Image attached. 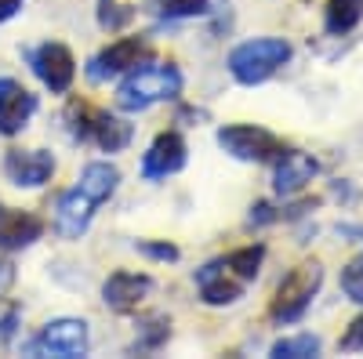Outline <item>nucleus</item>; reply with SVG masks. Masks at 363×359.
<instances>
[{
	"label": "nucleus",
	"instance_id": "obj_24",
	"mask_svg": "<svg viewBox=\"0 0 363 359\" xmlns=\"http://www.w3.org/2000/svg\"><path fill=\"white\" fill-rule=\"evenodd\" d=\"M338 348L342 352H363V316H356L349 323V331L338 338Z\"/></svg>",
	"mask_w": 363,
	"mask_h": 359
},
{
	"label": "nucleus",
	"instance_id": "obj_19",
	"mask_svg": "<svg viewBox=\"0 0 363 359\" xmlns=\"http://www.w3.org/2000/svg\"><path fill=\"white\" fill-rule=\"evenodd\" d=\"M320 355V338L316 334H294L272 345V359H313Z\"/></svg>",
	"mask_w": 363,
	"mask_h": 359
},
{
	"label": "nucleus",
	"instance_id": "obj_16",
	"mask_svg": "<svg viewBox=\"0 0 363 359\" xmlns=\"http://www.w3.org/2000/svg\"><path fill=\"white\" fill-rule=\"evenodd\" d=\"M116 186H120V171H116L113 164L99 160V164H87V167L80 171V186H77V189H80L87 200L106 203V200L116 193Z\"/></svg>",
	"mask_w": 363,
	"mask_h": 359
},
{
	"label": "nucleus",
	"instance_id": "obj_1",
	"mask_svg": "<svg viewBox=\"0 0 363 359\" xmlns=\"http://www.w3.org/2000/svg\"><path fill=\"white\" fill-rule=\"evenodd\" d=\"M182 91V73L174 62H157V66H135L131 76L116 87V106L124 113H142L157 102L178 98Z\"/></svg>",
	"mask_w": 363,
	"mask_h": 359
},
{
	"label": "nucleus",
	"instance_id": "obj_3",
	"mask_svg": "<svg viewBox=\"0 0 363 359\" xmlns=\"http://www.w3.org/2000/svg\"><path fill=\"white\" fill-rule=\"evenodd\" d=\"M320 283H323V265L320 261H306V265L291 268V273L280 280L277 294H272L269 316L277 319V323H298L301 316L309 312Z\"/></svg>",
	"mask_w": 363,
	"mask_h": 359
},
{
	"label": "nucleus",
	"instance_id": "obj_10",
	"mask_svg": "<svg viewBox=\"0 0 363 359\" xmlns=\"http://www.w3.org/2000/svg\"><path fill=\"white\" fill-rule=\"evenodd\" d=\"M149 290H153V280H149L145 273H128V268H120V273H113L102 283V302L113 312H131V309H138V302Z\"/></svg>",
	"mask_w": 363,
	"mask_h": 359
},
{
	"label": "nucleus",
	"instance_id": "obj_2",
	"mask_svg": "<svg viewBox=\"0 0 363 359\" xmlns=\"http://www.w3.org/2000/svg\"><path fill=\"white\" fill-rule=\"evenodd\" d=\"M291 58V44L280 37H258V40H244L240 47H233L229 55V73L236 84H265L280 66H287Z\"/></svg>",
	"mask_w": 363,
	"mask_h": 359
},
{
	"label": "nucleus",
	"instance_id": "obj_9",
	"mask_svg": "<svg viewBox=\"0 0 363 359\" xmlns=\"http://www.w3.org/2000/svg\"><path fill=\"white\" fill-rule=\"evenodd\" d=\"M142 55H145V40H142V37H120V40L109 44L102 55L91 58L87 76H91V80H109V76L124 73V69H135Z\"/></svg>",
	"mask_w": 363,
	"mask_h": 359
},
{
	"label": "nucleus",
	"instance_id": "obj_6",
	"mask_svg": "<svg viewBox=\"0 0 363 359\" xmlns=\"http://www.w3.org/2000/svg\"><path fill=\"white\" fill-rule=\"evenodd\" d=\"M4 174L18 189H40L55 174V156L44 149H11L4 156Z\"/></svg>",
	"mask_w": 363,
	"mask_h": 359
},
{
	"label": "nucleus",
	"instance_id": "obj_11",
	"mask_svg": "<svg viewBox=\"0 0 363 359\" xmlns=\"http://www.w3.org/2000/svg\"><path fill=\"white\" fill-rule=\"evenodd\" d=\"M40 348L58 359H73L87 352V323L84 319H55L40 331Z\"/></svg>",
	"mask_w": 363,
	"mask_h": 359
},
{
	"label": "nucleus",
	"instance_id": "obj_21",
	"mask_svg": "<svg viewBox=\"0 0 363 359\" xmlns=\"http://www.w3.org/2000/svg\"><path fill=\"white\" fill-rule=\"evenodd\" d=\"M135 18V11L120 0H99V25L102 29H124Z\"/></svg>",
	"mask_w": 363,
	"mask_h": 359
},
{
	"label": "nucleus",
	"instance_id": "obj_4",
	"mask_svg": "<svg viewBox=\"0 0 363 359\" xmlns=\"http://www.w3.org/2000/svg\"><path fill=\"white\" fill-rule=\"evenodd\" d=\"M218 145L233 160H247V164L280 156V138L265 127H255V124H225L218 131Z\"/></svg>",
	"mask_w": 363,
	"mask_h": 359
},
{
	"label": "nucleus",
	"instance_id": "obj_12",
	"mask_svg": "<svg viewBox=\"0 0 363 359\" xmlns=\"http://www.w3.org/2000/svg\"><path fill=\"white\" fill-rule=\"evenodd\" d=\"M33 113H37V95H29L15 80H0V135L8 138L18 135Z\"/></svg>",
	"mask_w": 363,
	"mask_h": 359
},
{
	"label": "nucleus",
	"instance_id": "obj_23",
	"mask_svg": "<svg viewBox=\"0 0 363 359\" xmlns=\"http://www.w3.org/2000/svg\"><path fill=\"white\" fill-rule=\"evenodd\" d=\"M167 334H171V319H164V316L145 319L142 338H138V348H157L160 341H167Z\"/></svg>",
	"mask_w": 363,
	"mask_h": 359
},
{
	"label": "nucleus",
	"instance_id": "obj_13",
	"mask_svg": "<svg viewBox=\"0 0 363 359\" xmlns=\"http://www.w3.org/2000/svg\"><path fill=\"white\" fill-rule=\"evenodd\" d=\"M316 160L309 153H298V149H280V160H277V174H272V189L280 196H298L313 178H316Z\"/></svg>",
	"mask_w": 363,
	"mask_h": 359
},
{
	"label": "nucleus",
	"instance_id": "obj_22",
	"mask_svg": "<svg viewBox=\"0 0 363 359\" xmlns=\"http://www.w3.org/2000/svg\"><path fill=\"white\" fill-rule=\"evenodd\" d=\"M342 290H345L349 302L363 305V254L352 258V261L342 268Z\"/></svg>",
	"mask_w": 363,
	"mask_h": 359
},
{
	"label": "nucleus",
	"instance_id": "obj_7",
	"mask_svg": "<svg viewBox=\"0 0 363 359\" xmlns=\"http://www.w3.org/2000/svg\"><path fill=\"white\" fill-rule=\"evenodd\" d=\"M186 167V142H182L178 131H164L153 138V145L145 149L142 156V178L157 182V178H167L174 171Z\"/></svg>",
	"mask_w": 363,
	"mask_h": 359
},
{
	"label": "nucleus",
	"instance_id": "obj_18",
	"mask_svg": "<svg viewBox=\"0 0 363 359\" xmlns=\"http://www.w3.org/2000/svg\"><path fill=\"white\" fill-rule=\"evenodd\" d=\"M222 261H225V268H229V273H233L236 280L251 283V280L258 276L262 261H265V247H262V244H247V247H240V251L225 254Z\"/></svg>",
	"mask_w": 363,
	"mask_h": 359
},
{
	"label": "nucleus",
	"instance_id": "obj_26",
	"mask_svg": "<svg viewBox=\"0 0 363 359\" xmlns=\"http://www.w3.org/2000/svg\"><path fill=\"white\" fill-rule=\"evenodd\" d=\"M269 222H277V211H272L269 203H255L251 207V225H269Z\"/></svg>",
	"mask_w": 363,
	"mask_h": 359
},
{
	"label": "nucleus",
	"instance_id": "obj_14",
	"mask_svg": "<svg viewBox=\"0 0 363 359\" xmlns=\"http://www.w3.org/2000/svg\"><path fill=\"white\" fill-rule=\"evenodd\" d=\"M44 232V222L29 211H0V251H22L29 244H37Z\"/></svg>",
	"mask_w": 363,
	"mask_h": 359
},
{
	"label": "nucleus",
	"instance_id": "obj_20",
	"mask_svg": "<svg viewBox=\"0 0 363 359\" xmlns=\"http://www.w3.org/2000/svg\"><path fill=\"white\" fill-rule=\"evenodd\" d=\"M211 0H160L157 4V15L160 18H196L207 11Z\"/></svg>",
	"mask_w": 363,
	"mask_h": 359
},
{
	"label": "nucleus",
	"instance_id": "obj_25",
	"mask_svg": "<svg viewBox=\"0 0 363 359\" xmlns=\"http://www.w3.org/2000/svg\"><path fill=\"white\" fill-rule=\"evenodd\" d=\"M135 251L145 254V258H153V261H178V247L174 244H149L145 239V244H138Z\"/></svg>",
	"mask_w": 363,
	"mask_h": 359
},
{
	"label": "nucleus",
	"instance_id": "obj_17",
	"mask_svg": "<svg viewBox=\"0 0 363 359\" xmlns=\"http://www.w3.org/2000/svg\"><path fill=\"white\" fill-rule=\"evenodd\" d=\"M363 18V0H327V11H323V22L330 33H349L356 29Z\"/></svg>",
	"mask_w": 363,
	"mask_h": 359
},
{
	"label": "nucleus",
	"instance_id": "obj_8",
	"mask_svg": "<svg viewBox=\"0 0 363 359\" xmlns=\"http://www.w3.org/2000/svg\"><path fill=\"white\" fill-rule=\"evenodd\" d=\"M196 287H200V297H203V305H233L244 297V280H236L225 261L215 258V261H207L200 273H196Z\"/></svg>",
	"mask_w": 363,
	"mask_h": 359
},
{
	"label": "nucleus",
	"instance_id": "obj_5",
	"mask_svg": "<svg viewBox=\"0 0 363 359\" xmlns=\"http://www.w3.org/2000/svg\"><path fill=\"white\" fill-rule=\"evenodd\" d=\"M29 66H33V73L44 80V87H51L55 95H66L73 76H77L73 51L66 44H40L33 55H29Z\"/></svg>",
	"mask_w": 363,
	"mask_h": 359
},
{
	"label": "nucleus",
	"instance_id": "obj_29",
	"mask_svg": "<svg viewBox=\"0 0 363 359\" xmlns=\"http://www.w3.org/2000/svg\"><path fill=\"white\" fill-rule=\"evenodd\" d=\"M4 280H8V273H0V283H4Z\"/></svg>",
	"mask_w": 363,
	"mask_h": 359
},
{
	"label": "nucleus",
	"instance_id": "obj_27",
	"mask_svg": "<svg viewBox=\"0 0 363 359\" xmlns=\"http://www.w3.org/2000/svg\"><path fill=\"white\" fill-rule=\"evenodd\" d=\"M15 319H18V309L8 305L4 312H0V334H11V331H15Z\"/></svg>",
	"mask_w": 363,
	"mask_h": 359
},
{
	"label": "nucleus",
	"instance_id": "obj_28",
	"mask_svg": "<svg viewBox=\"0 0 363 359\" xmlns=\"http://www.w3.org/2000/svg\"><path fill=\"white\" fill-rule=\"evenodd\" d=\"M18 8H22V0H0V22H8Z\"/></svg>",
	"mask_w": 363,
	"mask_h": 359
},
{
	"label": "nucleus",
	"instance_id": "obj_15",
	"mask_svg": "<svg viewBox=\"0 0 363 359\" xmlns=\"http://www.w3.org/2000/svg\"><path fill=\"white\" fill-rule=\"evenodd\" d=\"M95 200H87L80 189L73 193H62L58 196V207H55V229L62 232L66 239H77L84 236V229L91 225V215H95Z\"/></svg>",
	"mask_w": 363,
	"mask_h": 359
}]
</instances>
